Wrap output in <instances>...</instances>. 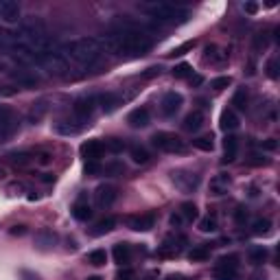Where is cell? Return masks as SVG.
<instances>
[{"label": "cell", "mask_w": 280, "mask_h": 280, "mask_svg": "<svg viewBox=\"0 0 280 280\" xmlns=\"http://www.w3.org/2000/svg\"><path fill=\"white\" fill-rule=\"evenodd\" d=\"M237 256H223V258H219V263L217 265H221V267H234L237 269Z\"/></svg>", "instance_id": "43"}, {"label": "cell", "mask_w": 280, "mask_h": 280, "mask_svg": "<svg viewBox=\"0 0 280 280\" xmlns=\"http://www.w3.org/2000/svg\"><path fill=\"white\" fill-rule=\"evenodd\" d=\"M96 173H101L99 162H86V175H96Z\"/></svg>", "instance_id": "44"}, {"label": "cell", "mask_w": 280, "mask_h": 280, "mask_svg": "<svg viewBox=\"0 0 280 280\" xmlns=\"http://www.w3.org/2000/svg\"><path fill=\"white\" fill-rule=\"evenodd\" d=\"M223 151H225V156H223L225 162H232L234 158H237V154H239V138L237 136H225Z\"/></svg>", "instance_id": "20"}, {"label": "cell", "mask_w": 280, "mask_h": 280, "mask_svg": "<svg viewBox=\"0 0 280 280\" xmlns=\"http://www.w3.org/2000/svg\"><path fill=\"white\" fill-rule=\"evenodd\" d=\"M201 81H204V79H201L199 75H193V77H190V83H195V86H199Z\"/></svg>", "instance_id": "59"}, {"label": "cell", "mask_w": 280, "mask_h": 280, "mask_svg": "<svg viewBox=\"0 0 280 280\" xmlns=\"http://www.w3.org/2000/svg\"><path fill=\"white\" fill-rule=\"evenodd\" d=\"M20 278H22V280H40V276H35V274L27 272V269H20Z\"/></svg>", "instance_id": "51"}, {"label": "cell", "mask_w": 280, "mask_h": 280, "mask_svg": "<svg viewBox=\"0 0 280 280\" xmlns=\"http://www.w3.org/2000/svg\"><path fill=\"white\" fill-rule=\"evenodd\" d=\"M37 162H40L42 166L51 164V156H48V154H40V156H37Z\"/></svg>", "instance_id": "55"}, {"label": "cell", "mask_w": 280, "mask_h": 280, "mask_svg": "<svg viewBox=\"0 0 280 280\" xmlns=\"http://www.w3.org/2000/svg\"><path fill=\"white\" fill-rule=\"evenodd\" d=\"M188 48H193V42H186V44H182V46H178L173 53H171V57H180V55H184Z\"/></svg>", "instance_id": "46"}, {"label": "cell", "mask_w": 280, "mask_h": 280, "mask_svg": "<svg viewBox=\"0 0 280 280\" xmlns=\"http://www.w3.org/2000/svg\"><path fill=\"white\" fill-rule=\"evenodd\" d=\"M127 225L136 232H147L156 225V215L154 213H145V215H131L127 217Z\"/></svg>", "instance_id": "10"}, {"label": "cell", "mask_w": 280, "mask_h": 280, "mask_svg": "<svg viewBox=\"0 0 280 280\" xmlns=\"http://www.w3.org/2000/svg\"><path fill=\"white\" fill-rule=\"evenodd\" d=\"M206 62H210V63H221V62H223L225 60V55H223V53H221V55H219V48L217 46H215V44H210V46H206Z\"/></svg>", "instance_id": "32"}, {"label": "cell", "mask_w": 280, "mask_h": 280, "mask_svg": "<svg viewBox=\"0 0 280 280\" xmlns=\"http://www.w3.org/2000/svg\"><path fill=\"white\" fill-rule=\"evenodd\" d=\"M156 149L164 151V154H184V142H182L180 136L171 134V131H158V134H154V138H151Z\"/></svg>", "instance_id": "4"}, {"label": "cell", "mask_w": 280, "mask_h": 280, "mask_svg": "<svg viewBox=\"0 0 280 280\" xmlns=\"http://www.w3.org/2000/svg\"><path fill=\"white\" fill-rule=\"evenodd\" d=\"M249 164L263 166V164H267V160H265V156H260V154H252V158H249Z\"/></svg>", "instance_id": "48"}, {"label": "cell", "mask_w": 280, "mask_h": 280, "mask_svg": "<svg viewBox=\"0 0 280 280\" xmlns=\"http://www.w3.org/2000/svg\"><path fill=\"white\" fill-rule=\"evenodd\" d=\"M232 105L237 107V110H245V107H248V90H245V88H239V90L234 92Z\"/></svg>", "instance_id": "33"}, {"label": "cell", "mask_w": 280, "mask_h": 280, "mask_svg": "<svg viewBox=\"0 0 280 280\" xmlns=\"http://www.w3.org/2000/svg\"><path fill=\"white\" fill-rule=\"evenodd\" d=\"M215 280H237V269L234 267H215Z\"/></svg>", "instance_id": "27"}, {"label": "cell", "mask_w": 280, "mask_h": 280, "mask_svg": "<svg viewBox=\"0 0 280 280\" xmlns=\"http://www.w3.org/2000/svg\"><path fill=\"white\" fill-rule=\"evenodd\" d=\"M0 20L4 24L20 22V4L13 0H0Z\"/></svg>", "instance_id": "9"}, {"label": "cell", "mask_w": 280, "mask_h": 280, "mask_svg": "<svg viewBox=\"0 0 280 280\" xmlns=\"http://www.w3.org/2000/svg\"><path fill=\"white\" fill-rule=\"evenodd\" d=\"M62 55L68 63H77L81 68H90L103 57V46L99 37H79V40L66 42L62 46Z\"/></svg>", "instance_id": "1"}, {"label": "cell", "mask_w": 280, "mask_h": 280, "mask_svg": "<svg viewBox=\"0 0 280 280\" xmlns=\"http://www.w3.org/2000/svg\"><path fill=\"white\" fill-rule=\"evenodd\" d=\"M57 241H60V237H57V232L51 228H42L35 232V248L37 249H53L57 245Z\"/></svg>", "instance_id": "12"}, {"label": "cell", "mask_w": 280, "mask_h": 280, "mask_svg": "<svg viewBox=\"0 0 280 280\" xmlns=\"http://www.w3.org/2000/svg\"><path fill=\"white\" fill-rule=\"evenodd\" d=\"M140 9L158 24H182L190 16L188 9L173 2H149V4H140Z\"/></svg>", "instance_id": "2"}, {"label": "cell", "mask_w": 280, "mask_h": 280, "mask_svg": "<svg viewBox=\"0 0 280 280\" xmlns=\"http://www.w3.org/2000/svg\"><path fill=\"white\" fill-rule=\"evenodd\" d=\"M260 149H265V151H274V149H278V142L274 140V138H269V140L260 142Z\"/></svg>", "instance_id": "49"}, {"label": "cell", "mask_w": 280, "mask_h": 280, "mask_svg": "<svg viewBox=\"0 0 280 280\" xmlns=\"http://www.w3.org/2000/svg\"><path fill=\"white\" fill-rule=\"evenodd\" d=\"M105 171H112V173L114 171H123V164H110V166H105Z\"/></svg>", "instance_id": "57"}, {"label": "cell", "mask_w": 280, "mask_h": 280, "mask_svg": "<svg viewBox=\"0 0 280 280\" xmlns=\"http://www.w3.org/2000/svg\"><path fill=\"white\" fill-rule=\"evenodd\" d=\"M114 217H107V219H101L99 223L94 225V228H92V234H94V237H101V234H107V232H112V230H114Z\"/></svg>", "instance_id": "24"}, {"label": "cell", "mask_w": 280, "mask_h": 280, "mask_svg": "<svg viewBox=\"0 0 280 280\" xmlns=\"http://www.w3.org/2000/svg\"><path fill=\"white\" fill-rule=\"evenodd\" d=\"M114 263H119V265H127L129 263V258H131V248L127 243H116L114 245Z\"/></svg>", "instance_id": "21"}, {"label": "cell", "mask_w": 280, "mask_h": 280, "mask_svg": "<svg viewBox=\"0 0 280 280\" xmlns=\"http://www.w3.org/2000/svg\"><path fill=\"white\" fill-rule=\"evenodd\" d=\"M199 230L201 232H215V230H217V217H215V215H208V217H204L199 221Z\"/></svg>", "instance_id": "36"}, {"label": "cell", "mask_w": 280, "mask_h": 280, "mask_svg": "<svg viewBox=\"0 0 280 280\" xmlns=\"http://www.w3.org/2000/svg\"><path fill=\"white\" fill-rule=\"evenodd\" d=\"M18 131V119L11 107L0 105V142L9 140Z\"/></svg>", "instance_id": "5"}, {"label": "cell", "mask_w": 280, "mask_h": 280, "mask_svg": "<svg viewBox=\"0 0 280 280\" xmlns=\"http://www.w3.org/2000/svg\"><path fill=\"white\" fill-rule=\"evenodd\" d=\"M94 195H96V204H99L101 208H110L116 201V197H119V193H116V188L112 184H101Z\"/></svg>", "instance_id": "13"}, {"label": "cell", "mask_w": 280, "mask_h": 280, "mask_svg": "<svg viewBox=\"0 0 280 280\" xmlns=\"http://www.w3.org/2000/svg\"><path fill=\"white\" fill-rule=\"evenodd\" d=\"M188 258L193 260V263H204V260L210 258V248L208 245H199V248H193L188 254Z\"/></svg>", "instance_id": "25"}, {"label": "cell", "mask_w": 280, "mask_h": 280, "mask_svg": "<svg viewBox=\"0 0 280 280\" xmlns=\"http://www.w3.org/2000/svg\"><path fill=\"white\" fill-rule=\"evenodd\" d=\"M11 234H13V237H22V234H27V228H24V225H13Z\"/></svg>", "instance_id": "52"}, {"label": "cell", "mask_w": 280, "mask_h": 280, "mask_svg": "<svg viewBox=\"0 0 280 280\" xmlns=\"http://www.w3.org/2000/svg\"><path fill=\"white\" fill-rule=\"evenodd\" d=\"M46 110H48V107H46V101H37V103H33V110H31V114H29V119H31V121H40L42 119V116L44 114H46Z\"/></svg>", "instance_id": "37"}, {"label": "cell", "mask_w": 280, "mask_h": 280, "mask_svg": "<svg viewBox=\"0 0 280 280\" xmlns=\"http://www.w3.org/2000/svg\"><path fill=\"white\" fill-rule=\"evenodd\" d=\"M11 79L22 88H33L40 83V77L35 75V70H27V68H20V70H13L11 72Z\"/></svg>", "instance_id": "15"}, {"label": "cell", "mask_w": 280, "mask_h": 280, "mask_svg": "<svg viewBox=\"0 0 280 280\" xmlns=\"http://www.w3.org/2000/svg\"><path fill=\"white\" fill-rule=\"evenodd\" d=\"M243 9H245V13H256L258 11V4L256 2H245Z\"/></svg>", "instance_id": "53"}, {"label": "cell", "mask_w": 280, "mask_h": 280, "mask_svg": "<svg viewBox=\"0 0 280 280\" xmlns=\"http://www.w3.org/2000/svg\"><path fill=\"white\" fill-rule=\"evenodd\" d=\"M33 158H35V156H31L29 151H16V154L9 156V160H11L16 166H27V164H31Z\"/></svg>", "instance_id": "29"}, {"label": "cell", "mask_w": 280, "mask_h": 280, "mask_svg": "<svg viewBox=\"0 0 280 280\" xmlns=\"http://www.w3.org/2000/svg\"><path fill=\"white\" fill-rule=\"evenodd\" d=\"M178 252H180V248H175V245H169V243L162 245V248L158 249V254H160L162 258H171V256H175Z\"/></svg>", "instance_id": "42"}, {"label": "cell", "mask_w": 280, "mask_h": 280, "mask_svg": "<svg viewBox=\"0 0 280 280\" xmlns=\"http://www.w3.org/2000/svg\"><path fill=\"white\" fill-rule=\"evenodd\" d=\"M103 145H105V151H112V154H123V149H125V142L119 138H110Z\"/></svg>", "instance_id": "39"}, {"label": "cell", "mask_w": 280, "mask_h": 280, "mask_svg": "<svg viewBox=\"0 0 280 280\" xmlns=\"http://www.w3.org/2000/svg\"><path fill=\"white\" fill-rule=\"evenodd\" d=\"M265 70H267L269 79H278V57H272L267 62V66H265Z\"/></svg>", "instance_id": "40"}, {"label": "cell", "mask_w": 280, "mask_h": 280, "mask_svg": "<svg viewBox=\"0 0 280 280\" xmlns=\"http://www.w3.org/2000/svg\"><path fill=\"white\" fill-rule=\"evenodd\" d=\"M40 180L44 182V184H51V182H53V180H55V178H53V175H48V173H44V175H42V178H40Z\"/></svg>", "instance_id": "58"}, {"label": "cell", "mask_w": 280, "mask_h": 280, "mask_svg": "<svg viewBox=\"0 0 280 280\" xmlns=\"http://www.w3.org/2000/svg\"><path fill=\"white\" fill-rule=\"evenodd\" d=\"M219 125L223 131H234L239 127V116L234 110H223L221 112V119H219Z\"/></svg>", "instance_id": "19"}, {"label": "cell", "mask_w": 280, "mask_h": 280, "mask_svg": "<svg viewBox=\"0 0 280 280\" xmlns=\"http://www.w3.org/2000/svg\"><path fill=\"white\" fill-rule=\"evenodd\" d=\"M123 96L119 92H103V94L96 96V105H101L103 112H114L119 105H123Z\"/></svg>", "instance_id": "14"}, {"label": "cell", "mask_w": 280, "mask_h": 280, "mask_svg": "<svg viewBox=\"0 0 280 280\" xmlns=\"http://www.w3.org/2000/svg\"><path fill=\"white\" fill-rule=\"evenodd\" d=\"M180 215H182V219L184 221H195L197 219V206L193 204V201H184V204L180 206Z\"/></svg>", "instance_id": "26"}, {"label": "cell", "mask_w": 280, "mask_h": 280, "mask_svg": "<svg viewBox=\"0 0 280 280\" xmlns=\"http://www.w3.org/2000/svg\"><path fill=\"white\" fill-rule=\"evenodd\" d=\"M160 72H162L160 66H151V68H147V72H142V77H145V79H151V77H158Z\"/></svg>", "instance_id": "47"}, {"label": "cell", "mask_w": 280, "mask_h": 280, "mask_svg": "<svg viewBox=\"0 0 280 280\" xmlns=\"http://www.w3.org/2000/svg\"><path fill=\"white\" fill-rule=\"evenodd\" d=\"M88 263L94 265V267H103L107 263V252L105 249H94V252L88 254Z\"/></svg>", "instance_id": "30"}, {"label": "cell", "mask_w": 280, "mask_h": 280, "mask_svg": "<svg viewBox=\"0 0 280 280\" xmlns=\"http://www.w3.org/2000/svg\"><path fill=\"white\" fill-rule=\"evenodd\" d=\"M171 182L182 190V193H193L195 188L199 186V175L190 173V171H171Z\"/></svg>", "instance_id": "7"}, {"label": "cell", "mask_w": 280, "mask_h": 280, "mask_svg": "<svg viewBox=\"0 0 280 280\" xmlns=\"http://www.w3.org/2000/svg\"><path fill=\"white\" fill-rule=\"evenodd\" d=\"M72 217L77 221H88L92 217V210H90V206H88V201L79 199L75 206H72Z\"/></svg>", "instance_id": "22"}, {"label": "cell", "mask_w": 280, "mask_h": 280, "mask_svg": "<svg viewBox=\"0 0 280 280\" xmlns=\"http://www.w3.org/2000/svg\"><path fill=\"white\" fill-rule=\"evenodd\" d=\"M248 258L252 260L254 265H260L265 258H267V249L263 248V245H256V248H249V252H248Z\"/></svg>", "instance_id": "31"}, {"label": "cell", "mask_w": 280, "mask_h": 280, "mask_svg": "<svg viewBox=\"0 0 280 280\" xmlns=\"http://www.w3.org/2000/svg\"><path fill=\"white\" fill-rule=\"evenodd\" d=\"M31 66H37L42 72H46L48 77H63L70 68V63L66 62V57L62 53H55V51H46L42 55H37L33 60Z\"/></svg>", "instance_id": "3"}, {"label": "cell", "mask_w": 280, "mask_h": 280, "mask_svg": "<svg viewBox=\"0 0 280 280\" xmlns=\"http://www.w3.org/2000/svg\"><path fill=\"white\" fill-rule=\"evenodd\" d=\"M193 147L199 151H213V147H215L213 136H199V138L193 140Z\"/></svg>", "instance_id": "34"}, {"label": "cell", "mask_w": 280, "mask_h": 280, "mask_svg": "<svg viewBox=\"0 0 280 280\" xmlns=\"http://www.w3.org/2000/svg\"><path fill=\"white\" fill-rule=\"evenodd\" d=\"M166 280H182V278H180V276H169Z\"/></svg>", "instance_id": "60"}, {"label": "cell", "mask_w": 280, "mask_h": 280, "mask_svg": "<svg viewBox=\"0 0 280 280\" xmlns=\"http://www.w3.org/2000/svg\"><path fill=\"white\" fill-rule=\"evenodd\" d=\"M269 228H272V221L269 219H256L252 223V232L254 234H267Z\"/></svg>", "instance_id": "38"}, {"label": "cell", "mask_w": 280, "mask_h": 280, "mask_svg": "<svg viewBox=\"0 0 280 280\" xmlns=\"http://www.w3.org/2000/svg\"><path fill=\"white\" fill-rule=\"evenodd\" d=\"M129 154H131V158H134L136 164H145V162H149V151H147L145 147H140V145L131 147Z\"/></svg>", "instance_id": "28"}, {"label": "cell", "mask_w": 280, "mask_h": 280, "mask_svg": "<svg viewBox=\"0 0 280 280\" xmlns=\"http://www.w3.org/2000/svg\"><path fill=\"white\" fill-rule=\"evenodd\" d=\"M230 83H232L230 77H217V79L210 81V88H213V90H223V88H228Z\"/></svg>", "instance_id": "41"}, {"label": "cell", "mask_w": 280, "mask_h": 280, "mask_svg": "<svg viewBox=\"0 0 280 280\" xmlns=\"http://www.w3.org/2000/svg\"><path fill=\"white\" fill-rule=\"evenodd\" d=\"M149 121H151V116H149V110H147V107H136V110H131V114L127 116V123H129L131 127H136V129L147 127Z\"/></svg>", "instance_id": "17"}, {"label": "cell", "mask_w": 280, "mask_h": 280, "mask_svg": "<svg viewBox=\"0 0 280 280\" xmlns=\"http://www.w3.org/2000/svg\"><path fill=\"white\" fill-rule=\"evenodd\" d=\"M228 186H230L228 175H217V178L210 182V190H213V195H223L225 190H228Z\"/></svg>", "instance_id": "23"}, {"label": "cell", "mask_w": 280, "mask_h": 280, "mask_svg": "<svg viewBox=\"0 0 280 280\" xmlns=\"http://www.w3.org/2000/svg\"><path fill=\"white\" fill-rule=\"evenodd\" d=\"M204 121H206V119H204V112H199V110L190 112V114L184 119V129H186V131H190V134H195V131H199V129H201Z\"/></svg>", "instance_id": "18"}, {"label": "cell", "mask_w": 280, "mask_h": 280, "mask_svg": "<svg viewBox=\"0 0 280 280\" xmlns=\"http://www.w3.org/2000/svg\"><path fill=\"white\" fill-rule=\"evenodd\" d=\"M96 110V96L94 94H83L79 99H75L72 103V112H75V119H79L81 123H88L90 116Z\"/></svg>", "instance_id": "6"}, {"label": "cell", "mask_w": 280, "mask_h": 280, "mask_svg": "<svg viewBox=\"0 0 280 280\" xmlns=\"http://www.w3.org/2000/svg\"><path fill=\"white\" fill-rule=\"evenodd\" d=\"M86 127V123H81L79 119H70V121H60L55 125V131L62 136H75Z\"/></svg>", "instance_id": "16"}, {"label": "cell", "mask_w": 280, "mask_h": 280, "mask_svg": "<svg viewBox=\"0 0 280 280\" xmlns=\"http://www.w3.org/2000/svg\"><path fill=\"white\" fill-rule=\"evenodd\" d=\"M173 77L175 79H190V77H193V66H188V63H180V66L173 68Z\"/></svg>", "instance_id": "35"}, {"label": "cell", "mask_w": 280, "mask_h": 280, "mask_svg": "<svg viewBox=\"0 0 280 280\" xmlns=\"http://www.w3.org/2000/svg\"><path fill=\"white\" fill-rule=\"evenodd\" d=\"M182 223H184V219H182L180 213H173V215H171V225H182Z\"/></svg>", "instance_id": "54"}, {"label": "cell", "mask_w": 280, "mask_h": 280, "mask_svg": "<svg viewBox=\"0 0 280 280\" xmlns=\"http://www.w3.org/2000/svg\"><path fill=\"white\" fill-rule=\"evenodd\" d=\"M105 154V145L101 140H88L81 145V156L86 158V162H99Z\"/></svg>", "instance_id": "11"}, {"label": "cell", "mask_w": 280, "mask_h": 280, "mask_svg": "<svg viewBox=\"0 0 280 280\" xmlns=\"http://www.w3.org/2000/svg\"><path fill=\"white\" fill-rule=\"evenodd\" d=\"M134 278V272H131L129 267H123L119 269V274H116V280H131Z\"/></svg>", "instance_id": "45"}, {"label": "cell", "mask_w": 280, "mask_h": 280, "mask_svg": "<svg viewBox=\"0 0 280 280\" xmlns=\"http://www.w3.org/2000/svg\"><path fill=\"white\" fill-rule=\"evenodd\" d=\"M234 219H237V223H243L245 219H248V210H243V208H239L237 213H234Z\"/></svg>", "instance_id": "50"}, {"label": "cell", "mask_w": 280, "mask_h": 280, "mask_svg": "<svg viewBox=\"0 0 280 280\" xmlns=\"http://www.w3.org/2000/svg\"><path fill=\"white\" fill-rule=\"evenodd\" d=\"M88 280H101V276H90Z\"/></svg>", "instance_id": "61"}, {"label": "cell", "mask_w": 280, "mask_h": 280, "mask_svg": "<svg viewBox=\"0 0 280 280\" xmlns=\"http://www.w3.org/2000/svg\"><path fill=\"white\" fill-rule=\"evenodd\" d=\"M182 103H184V99H182L180 92H175V90L166 92V94L162 96V103H160V112H162V116H166V119L175 116V114L180 112Z\"/></svg>", "instance_id": "8"}, {"label": "cell", "mask_w": 280, "mask_h": 280, "mask_svg": "<svg viewBox=\"0 0 280 280\" xmlns=\"http://www.w3.org/2000/svg\"><path fill=\"white\" fill-rule=\"evenodd\" d=\"M0 178H4V171L2 169H0Z\"/></svg>", "instance_id": "62"}, {"label": "cell", "mask_w": 280, "mask_h": 280, "mask_svg": "<svg viewBox=\"0 0 280 280\" xmlns=\"http://www.w3.org/2000/svg\"><path fill=\"white\" fill-rule=\"evenodd\" d=\"M13 92H16V90H13V88H9V86H0V94H13Z\"/></svg>", "instance_id": "56"}]
</instances>
